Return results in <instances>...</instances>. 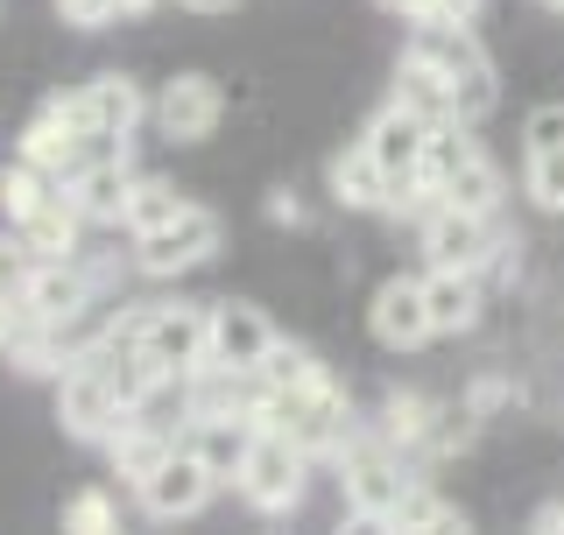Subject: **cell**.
<instances>
[{
  "instance_id": "cell-10",
  "label": "cell",
  "mask_w": 564,
  "mask_h": 535,
  "mask_svg": "<svg viewBox=\"0 0 564 535\" xmlns=\"http://www.w3.org/2000/svg\"><path fill=\"white\" fill-rule=\"evenodd\" d=\"M367 325H375V338H381L388 352H416L423 338H437L431 303H423V275H395V282H381L375 303H367Z\"/></svg>"
},
{
  "instance_id": "cell-19",
  "label": "cell",
  "mask_w": 564,
  "mask_h": 535,
  "mask_svg": "<svg viewBox=\"0 0 564 535\" xmlns=\"http://www.w3.org/2000/svg\"><path fill=\"white\" fill-rule=\"evenodd\" d=\"M254 430H261L254 416H191V451H198V458H205V466L219 472V479H240Z\"/></svg>"
},
{
  "instance_id": "cell-24",
  "label": "cell",
  "mask_w": 564,
  "mask_h": 535,
  "mask_svg": "<svg viewBox=\"0 0 564 535\" xmlns=\"http://www.w3.org/2000/svg\"><path fill=\"white\" fill-rule=\"evenodd\" d=\"M176 211H184V198H176L163 176H141V184H134V198H128V219H120V226H128V233L141 240V233H155V226H170Z\"/></svg>"
},
{
  "instance_id": "cell-18",
  "label": "cell",
  "mask_w": 564,
  "mask_h": 535,
  "mask_svg": "<svg viewBox=\"0 0 564 535\" xmlns=\"http://www.w3.org/2000/svg\"><path fill=\"white\" fill-rule=\"evenodd\" d=\"M423 303H431L437 331H473L480 325V275L473 268H431L423 275Z\"/></svg>"
},
{
  "instance_id": "cell-11",
  "label": "cell",
  "mask_w": 564,
  "mask_h": 535,
  "mask_svg": "<svg viewBox=\"0 0 564 535\" xmlns=\"http://www.w3.org/2000/svg\"><path fill=\"white\" fill-rule=\"evenodd\" d=\"M219 113H226V92L212 78H198V70H184V78H170L155 92V128H163V141H205L219 128Z\"/></svg>"
},
{
  "instance_id": "cell-37",
  "label": "cell",
  "mask_w": 564,
  "mask_h": 535,
  "mask_svg": "<svg viewBox=\"0 0 564 535\" xmlns=\"http://www.w3.org/2000/svg\"><path fill=\"white\" fill-rule=\"evenodd\" d=\"M155 8V0H120V14H149Z\"/></svg>"
},
{
  "instance_id": "cell-25",
  "label": "cell",
  "mask_w": 564,
  "mask_h": 535,
  "mask_svg": "<svg viewBox=\"0 0 564 535\" xmlns=\"http://www.w3.org/2000/svg\"><path fill=\"white\" fill-rule=\"evenodd\" d=\"M452 106H458V120H466V128H480L494 106H501V78H494V64L458 70V78H452Z\"/></svg>"
},
{
  "instance_id": "cell-32",
  "label": "cell",
  "mask_w": 564,
  "mask_h": 535,
  "mask_svg": "<svg viewBox=\"0 0 564 535\" xmlns=\"http://www.w3.org/2000/svg\"><path fill=\"white\" fill-rule=\"evenodd\" d=\"M551 141H564V106H536L522 128V149H551Z\"/></svg>"
},
{
  "instance_id": "cell-7",
  "label": "cell",
  "mask_w": 564,
  "mask_h": 535,
  "mask_svg": "<svg viewBox=\"0 0 564 535\" xmlns=\"http://www.w3.org/2000/svg\"><path fill=\"white\" fill-rule=\"evenodd\" d=\"M14 296H22V310L35 317V325H57V331H78L85 310L99 303V290L85 282L78 261H29V275H22Z\"/></svg>"
},
{
  "instance_id": "cell-1",
  "label": "cell",
  "mask_w": 564,
  "mask_h": 535,
  "mask_svg": "<svg viewBox=\"0 0 564 535\" xmlns=\"http://www.w3.org/2000/svg\"><path fill=\"white\" fill-rule=\"evenodd\" d=\"M339 493H346V514L360 528H395V507H402V493H410V472H402L395 444L352 437L339 451Z\"/></svg>"
},
{
  "instance_id": "cell-38",
  "label": "cell",
  "mask_w": 564,
  "mask_h": 535,
  "mask_svg": "<svg viewBox=\"0 0 564 535\" xmlns=\"http://www.w3.org/2000/svg\"><path fill=\"white\" fill-rule=\"evenodd\" d=\"M381 8H395V14H410V0H381Z\"/></svg>"
},
{
  "instance_id": "cell-23",
  "label": "cell",
  "mask_w": 564,
  "mask_h": 535,
  "mask_svg": "<svg viewBox=\"0 0 564 535\" xmlns=\"http://www.w3.org/2000/svg\"><path fill=\"white\" fill-rule=\"evenodd\" d=\"M57 184H64V176H50V170H35L29 155H14V170H0V211H8V219H22V211H35Z\"/></svg>"
},
{
  "instance_id": "cell-8",
  "label": "cell",
  "mask_w": 564,
  "mask_h": 535,
  "mask_svg": "<svg viewBox=\"0 0 564 535\" xmlns=\"http://www.w3.org/2000/svg\"><path fill=\"white\" fill-rule=\"evenodd\" d=\"M212 487H219V472H212L205 458L184 444V451H170L134 493H141V514H149V522H191V514H205Z\"/></svg>"
},
{
  "instance_id": "cell-16",
  "label": "cell",
  "mask_w": 564,
  "mask_h": 535,
  "mask_svg": "<svg viewBox=\"0 0 564 535\" xmlns=\"http://www.w3.org/2000/svg\"><path fill=\"white\" fill-rule=\"evenodd\" d=\"M22 155H29L35 170H50V176H64V184H70V176H78L85 163H93V141H85L78 128H70V120H64V106L50 99L43 113H35L29 128H22Z\"/></svg>"
},
{
  "instance_id": "cell-9",
  "label": "cell",
  "mask_w": 564,
  "mask_h": 535,
  "mask_svg": "<svg viewBox=\"0 0 564 535\" xmlns=\"http://www.w3.org/2000/svg\"><path fill=\"white\" fill-rule=\"evenodd\" d=\"M57 416H64V430H70V437L106 444V430L128 416V402L113 395V381H106L93 360H70V367L57 373Z\"/></svg>"
},
{
  "instance_id": "cell-21",
  "label": "cell",
  "mask_w": 564,
  "mask_h": 535,
  "mask_svg": "<svg viewBox=\"0 0 564 535\" xmlns=\"http://www.w3.org/2000/svg\"><path fill=\"white\" fill-rule=\"evenodd\" d=\"M0 352L14 360V373H29V381H57V373L70 367V346L57 325H35V317H22L8 338H0Z\"/></svg>"
},
{
  "instance_id": "cell-30",
  "label": "cell",
  "mask_w": 564,
  "mask_h": 535,
  "mask_svg": "<svg viewBox=\"0 0 564 535\" xmlns=\"http://www.w3.org/2000/svg\"><path fill=\"white\" fill-rule=\"evenodd\" d=\"M64 528H78V535H99V528H120V507H113V493H78V501H64Z\"/></svg>"
},
{
  "instance_id": "cell-39",
  "label": "cell",
  "mask_w": 564,
  "mask_h": 535,
  "mask_svg": "<svg viewBox=\"0 0 564 535\" xmlns=\"http://www.w3.org/2000/svg\"><path fill=\"white\" fill-rule=\"evenodd\" d=\"M543 8H564V0H543Z\"/></svg>"
},
{
  "instance_id": "cell-3",
  "label": "cell",
  "mask_w": 564,
  "mask_h": 535,
  "mask_svg": "<svg viewBox=\"0 0 564 535\" xmlns=\"http://www.w3.org/2000/svg\"><path fill=\"white\" fill-rule=\"evenodd\" d=\"M212 254H219V211H205V205H184L170 226H155V233L134 240V268L155 275V282L191 275V268H205Z\"/></svg>"
},
{
  "instance_id": "cell-35",
  "label": "cell",
  "mask_w": 564,
  "mask_h": 535,
  "mask_svg": "<svg viewBox=\"0 0 564 535\" xmlns=\"http://www.w3.org/2000/svg\"><path fill=\"white\" fill-rule=\"evenodd\" d=\"M529 528H564V501H543L536 514H529Z\"/></svg>"
},
{
  "instance_id": "cell-26",
  "label": "cell",
  "mask_w": 564,
  "mask_h": 535,
  "mask_svg": "<svg viewBox=\"0 0 564 535\" xmlns=\"http://www.w3.org/2000/svg\"><path fill=\"white\" fill-rule=\"evenodd\" d=\"M395 528H466V514H458L445 493H431V487L410 479V493H402V507H395Z\"/></svg>"
},
{
  "instance_id": "cell-33",
  "label": "cell",
  "mask_w": 564,
  "mask_h": 535,
  "mask_svg": "<svg viewBox=\"0 0 564 535\" xmlns=\"http://www.w3.org/2000/svg\"><path fill=\"white\" fill-rule=\"evenodd\" d=\"M29 247H22V233H14V240H0V296H14V290H22V275H29Z\"/></svg>"
},
{
  "instance_id": "cell-29",
  "label": "cell",
  "mask_w": 564,
  "mask_h": 535,
  "mask_svg": "<svg viewBox=\"0 0 564 535\" xmlns=\"http://www.w3.org/2000/svg\"><path fill=\"white\" fill-rule=\"evenodd\" d=\"M431 402H423V395H388V416H381V444H423V437H431Z\"/></svg>"
},
{
  "instance_id": "cell-12",
  "label": "cell",
  "mask_w": 564,
  "mask_h": 535,
  "mask_svg": "<svg viewBox=\"0 0 564 535\" xmlns=\"http://www.w3.org/2000/svg\"><path fill=\"white\" fill-rule=\"evenodd\" d=\"M367 149H375V163L388 170V184H410V176H423V149H431V120H416L410 106L388 99L375 120H367Z\"/></svg>"
},
{
  "instance_id": "cell-17",
  "label": "cell",
  "mask_w": 564,
  "mask_h": 535,
  "mask_svg": "<svg viewBox=\"0 0 564 535\" xmlns=\"http://www.w3.org/2000/svg\"><path fill=\"white\" fill-rule=\"evenodd\" d=\"M170 451H176V444L155 430V423H141V408H128V416H120L113 430H106V458H113V472L128 479V487H141V479L163 466Z\"/></svg>"
},
{
  "instance_id": "cell-2",
  "label": "cell",
  "mask_w": 564,
  "mask_h": 535,
  "mask_svg": "<svg viewBox=\"0 0 564 535\" xmlns=\"http://www.w3.org/2000/svg\"><path fill=\"white\" fill-rule=\"evenodd\" d=\"M304 472H311V451L296 437H282L261 423L254 444H247V466H240V501L254 507V514H290L296 501H304Z\"/></svg>"
},
{
  "instance_id": "cell-34",
  "label": "cell",
  "mask_w": 564,
  "mask_h": 535,
  "mask_svg": "<svg viewBox=\"0 0 564 535\" xmlns=\"http://www.w3.org/2000/svg\"><path fill=\"white\" fill-rule=\"evenodd\" d=\"M57 8H64L70 29H106L120 14V0H57Z\"/></svg>"
},
{
  "instance_id": "cell-31",
  "label": "cell",
  "mask_w": 564,
  "mask_h": 535,
  "mask_svg": "<svg viewBox=\"0 0 564 535\" xmlns=\"http://www.w3.org/2000/svg\"><path fill=\"white\" fill-rule=\"evenodd\" d=\"M480 14V0H410V22H466Z\"/></svg>"
},
{
  "instance_id": "cell-28",
  "label": "cell",
  "mask_w": 564,
  "mask_h": 535,
  "mask_svg": "<svg viewBox=\"0 0 564 535\" xmlns=\"http://www.w3.org/2000/svg\"><path fill=\"white\" fill-rule=\"evenodd\" d=\"M522 184H529V198H536L543 211H564V141H551V149H529Z\"/></svg>"
},
{
  "instance_id": "cell-14",
  "label": "cell",
  "mask_w": 564,
  "mask_h": 535,
  "mask_svg": "<svg viewBox=\"0 0 564 535\" xmlns=\"http://www.w3.org/2000/svg\"><path fill=\"white\" fill-rule=\"evenodd\" d=\"M269 346H275V325L254 310V303H212V360H219V367L261 373Z\"/></svg>"
},
{
  "instance_id": "cell-27",
  "label": "cell",
  "mask_w": 564,
  "mask_h": 535,
  "mask_svg": "<svg viewBox=\"0 0 564 535\" xmlns=\"http://www.w3.org/2000/svg\"><path fill=\"white\" fill-rule=\"evenodd\" d=\"M317 373H325V367H317L304 346L275 338V346H269V360H261V387H275V395H282V387H311Z\"/></svg>"
},
{
  "instance_id": "cell-6",
  "label": "cell",
  "mask_w": 564,
  "mask_h": 535,
  "mask_svg": "<svg viewBox=\"0 0 564 535\" xmlns=\"http://www.w3.org/2000/svg\"><path fill=\"white\" fill-rule=\"evenodd\" d=\"M141 352H149L170 381H184L198 360H212V310H198V303H149V317H141Z\"/></svg>"
},
{
  "instance_id": "cell-36",
  "label": "cell",
  "mask_w": 564,
  "mask_h": 535,
  "mask_svg": "<svg viewBox=\"0 0 564 535\" xmlns=\"http://www.w3.org/2000/svg\"><path fill=\"white\" fill-rule=\"evenodd\" d=\"M176 8H191V14H226L234 0H176Z\"/></svg>"
},
{
  "instance_id": "cell-5",
  "label": "cell",
  "mask_w": 564,
  "mask_h": 535,
  "mask_svg": "<svg viewBox=\"0 0 564 535\" xmlns=\"http://www.w3.org/2000/svg\"><path fill=\"white\" fill-rule=\"evenodd\" d=\"M416 240H423V261H431V268H473V275L501 254V233H494L487 211H458L445 198L416 219Z\"/></svg>"
},
{
  "instance_id": "cell-20",
  "label": "cell",
  "mask_w": 564,
  "mask_h": 535,
  "mask_svg": "<svg viewBox=\"0 0 564 535\" xmlns=\"http://www.w3.org/2000/svg\"><path fill=\"white\" fill-rule=\"evenodd\" d=\"M388 170L375 163V149H367V141H352V149L339 155V163H332V198H339L346 211H388Z\"/></svg>"
},
{
  "instance_id": "cell-22",
  "label": "cell",
  "mask_w": 564,
  "mask_h": 535,
  "mask_svg": "<svg viewBox=\"0 0 564 535\" xmlns=\"http://www.w3.org/2000/svg\"><path fill=\"white\" fill-rule=\"evenodd\" d=\"M395 106H410L416 120H458V106H452V78L437 64H423V57H410L402 50V70H395Z\"/></svg>"
},
{
  "instance_id": "cell-13",
  "label": "cell",
  "mask_w": 564,
  "mask_h": 535,
  "mask_svg": "<svg viewBox=\"0 0 564 535\" xmlns=\"http://www.w3.org/2000/svg\"><path fill=\"white\" fill-rule=\"evenodd\" d=\"M134 163H128V149H113V155H93L78 176H70V190H78V211H85V226H120L128 219V198H134Z\"/></svg>"
},
{
  "instance_id": "cell-15",
  "label": "cell",
  "mask_w": 564,
  "mask_h": 535,
  "mask_svg": "<svg viewBox=\"0 0 564 535\" xmlns=\"http://www.w3.org/2000/svg\"><path fill=\"white\" fill-rule=\"evenodd\" d=\"M78 226H85L78 190L57 184L35 211H22V219H14V233H22V247H29L35 261H70V254H78Z\"/></svg>"
},
{
  "instance_id": "cell-4",
  "label": "cell",
  "mask_w": 564,
  "mask_h": 535,
  "mask_svg": "<svg viewBox=\"0 0 564 535\" xmlns=\"http://www.w3.org/2000/svg\"><path fill=\"white\" fill-rule=\"evenodd\" d=\"M64 120L78 128L93 149H106V141H128L141 128V113H149V99H141V85L134 78H120V70H106V78L93 85H78V92H64Z\"/></svg>"
}]
</instances>
